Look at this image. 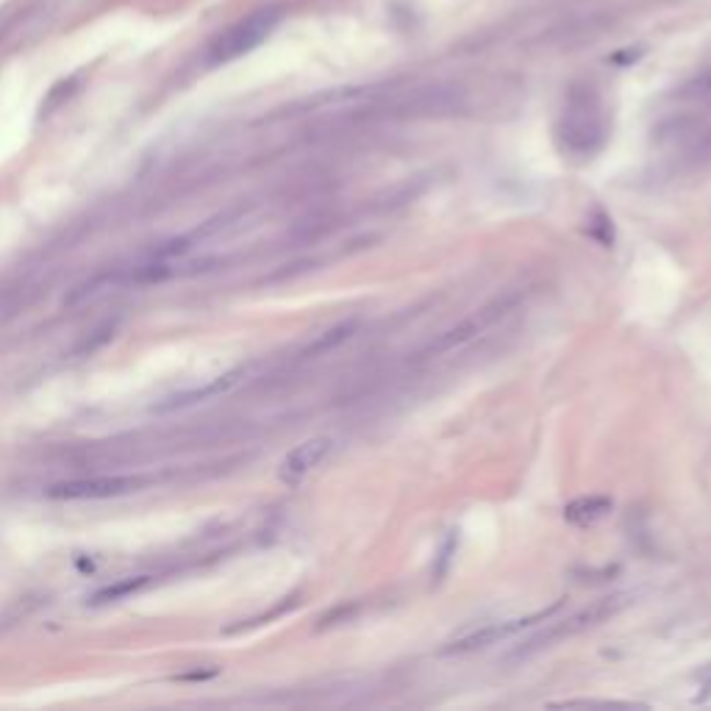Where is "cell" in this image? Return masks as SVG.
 Listing matches in <instances>:
<instances>
[{
    "instance_id": "1",
    "label": "cell",
    "mask_w": 711,
    "mask_h": 711,
    "mask_svg": "<svg viewBox=\"0 0 711 711\" xmlns=\"http://www.w3.org/2000/svg\"><path fill=\"white\" fill-rule=\"evenodd\" d=\"M281 17H284V12L278 6H264V9H256L248 17H242L239 23H234L228 31H223L220 37L214 39V45L209 48V64L234 62L239 56L256 50L264 39L273 34L275 25L281 23Z\"/></svg>"
},
{
    "instance_id": "2",
    "label": "cell",
    "mask_w": 711,
    "mask_h": 711,
    "mask_svg": "<svg viewBox=\"0 0 711 711\" xmlns=\"http://www.w3.org/2000/svg\"><path fill=\"white\" fill-rule=\"evenodd\" d=\"M559 606H562V603H553L550 609H542V612L537 614H528V617H514V620H503V623L481 625V628H475V631H470V634H462L459 639L448 642L439 653H445V656H464V653H473V650H484L489 648V645H498V642H503V639L520 634L523 628H531L534 623L548 620L550 614L556 612Z\"/></svg>"
},
{
    "instance_id": "3",
    "label": "cell",
    "mask_w": 711,
    "mask_h": 711,
    "mask_svg": "<svg viewBox=\"0 0 711 711\" xmlns=\"http://www.w3.org/2000/svg\"><path fill=\"white\" fill-rule=\"evenodd\" d=\"M625 603H628V600H625L623 595H617V598H603L598 600V603H592V606L584 609V612L573 614V617H567V620H562V623H553L548 631H542L539 637H534L531 642H525L523 648H520V656H528V653H534V650L539 648H548L550 642H559V639L564 637H573V634H581V631H587V628H592V625L609 620V617H614V614L623 609Z\"/></svg>"
},
{
    "instance_id": "4",
    "label": "cell",
    "mask_w": 711,
    "mask_h": 711,
    "mask_svg": "<svg viewBox=\"0 0 711 711\" xmlns=\"http://www.w3.org/2000/svg\"><path fill=\"white\" fill-rule=\"evenodd\" d=\"M514 298H498L492 300L489 306H484L481 312L470 314L464 323H459L456 328H450V331H445L442 337L434 339L428 348L423 350V356H428V353H445V350H453L459 348V345H464V342H470V339L475 337V334H481L484 328H489V325L495 323L498 317H503V314L512 309Z\"/></svg>"
},
{
    "instance_id": "5",
    "label": "cell",
    "mask_w": 711,
    "mask_h": 711,
    "mask_svg": "<svg viewBox=\"0 0 711 711\" xmlns=\"http://www.w3.org/2000/svg\"><path fill=\"white\" fill-rule=\"evenodd\" d=\"M331 450H334V439L331 437H312L306 439V442H300L298 448L289 450L287 456H284V462L278 464L281 484L298 487L300 481L312 473L317 464L325 462V459L331 456Z\"/></svg>"
},
{
    "instance_id": "6",
    "label": "cell",
    "mask_w": 711,
    "mask_h": 711,
    "mask_svg": "<svg viewBox=\"0 0 711 711\" xmlns=\"http://www.w3.org/2000/svg\"><path fill=\"white\" fill-rule=\"evenodd\" d=\"M142 481L139 478H84V481H64L53 484L48 489V498L56 500H103L120 498L128 495L131 489H137Z\"/></svg>"
},
{
    "instance_id": "7",
    "label": "cell",
    "mask_w": 711,
    "mask_h": 711,
    "mask_svg": "<svg viewBox=\"0 0 711 711\" xmlns=\"http://www.w3.org/2000/svg\"><path fill=\"white\" fill-rule=\"evenodd\" d=\"M242 378H245V370H242V367H239V370H231V373H225V375H220V378H214V381H209L206 387L189 389V392H181V395H175V398H170L167 403H162V406H156V412L184 409V406H195V403H203V400L220 398V395H225V392H231V389L237 387Z\"/></svg>"
},
{
    "instance_id": "8",
    "label": "cell",
    "mask_w": 711,
    "mask_h": 711,
    "mask_svg": "<svg viewBox=\"0 0 711 711\" xmlns=\"http://www.w3.org/2000/svg\"><path fill=\"white\" fill-rule=\"evenodd\" d=\"M614 509L612 498H603V495H589V498H575L573 503L564 506V520L567 523L578 525V528H589L603 517H609V512Z\"/></svg>"
},
{
    "instance_id": "9",
    "label": "cell",
    "mask_w": 711,
    "mask_h": 711,
    "mask_svg": "<svg viewBox=\"0 0 711 711\" xmlns=\"http://www.w3.org/2000/svg\"><path fill=\"white\" fill-rule=\"evenodd\" d=\"M150 578L148 575H139V578H125V581H120V584H112V587L100 589L98 595L92 598V603H112V600H120V598H128V595H134V592H139L142 587H148Z\"/></svg>"
},
{
    "instance_id": "10",
    "label": "cell",
    "mask_w": 711,
    "mask_h": 711,
    "mask_svg": "<svg viewBox=\"0 0 711 711\" xmlns=\"http://www.w3.org/2000/svg\"><path fill=\"white\" fill-rule=\"evenodd\" d=\"M359 328V323L356 320H350V323H342L337 325V328H331L328 334H323V337L314 342L312 348L306 350V356H317V353H328L331 348H337V345H342V342H348L350 337H353V331Z\"/></svg>"
},
{
    "instance_id": "11",
    "label": "cell",
    "mask_w": 711,
    "mask_h": 711,
    "mask_svg": "<svg viewBox=\"0 0 711 711\" xmlns=\"http://www.w3.org/2000/svg\"><path fill=\"white\" fill-rule=\"evenodd\" d=\"M456 545H459V534L456 531H450V537L442 542V548H439V556H437V570H434V575L437 578H442V575L448 573V564L450 559H453V553H456Z\"/></svg>"
},
{
    "instance_id": "12",
    "label": "cell",
    "mask_w": 711,
    "mask_h": 711,
    "mask_svg": "<svg viewBox=\"0 0 711 711\" xmlns=\"http://www.w3.org/2000/svg\"><path fill=\"white\" fill-rule=\"evenodd\" d=\"M706 689H709V692H711V681H709V684H706Z\"/></svg>"
}]
</instances>
